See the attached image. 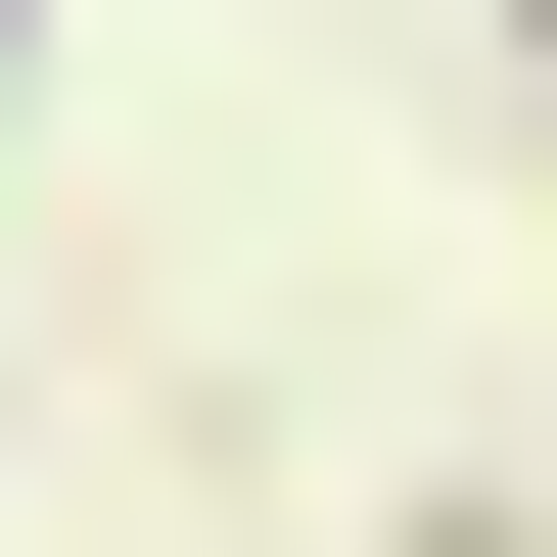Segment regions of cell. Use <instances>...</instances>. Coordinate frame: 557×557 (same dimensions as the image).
Listing matches in <instances>:
<instances>
[{
    "label": "cell",
    "mask_w": 557,
    "mask_h": 557,
    "mask_svg": "<svg viewBox=\"0 0 557 557\" xmlns=\"http://www.w3.org/2000/svg\"><path fill=\"white\" fill-rule=\"evenodd\" d=\"M0 47H47V0H0Z\"/></svg>",
    "instance_id": "obj_1"
}]
</instances>
